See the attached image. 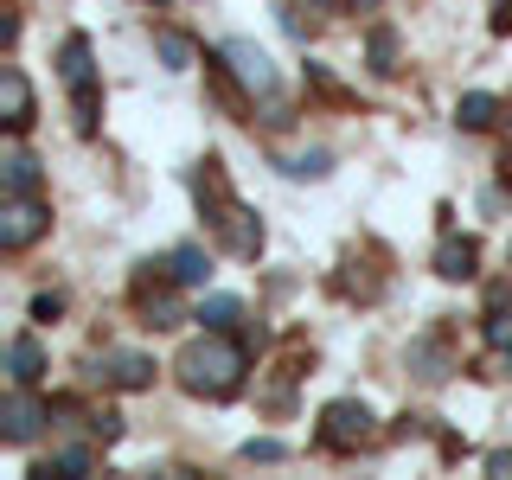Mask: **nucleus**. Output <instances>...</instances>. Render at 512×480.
Masks as SVG:
<instances>
[{"label": "nucleus", "instance_id": "7ed1b4c3", "mask_svg": "<svg viewBox=\"0 0 512 480\" xmlns=\"http://www.w3.org/2000/svg\"><path fill=\"white\" fill-rule=\"evenodd\" d=\"M45 231H52V212L39 205V192H7V199H0V250L7 256L32 250Z\"/></svg>", "mask_w": 512, "mask_h": 480}, {"label": "nucleus", "instance_id": "aec40b11", "mask_svg": "<svg viewBox=\"0 0 512 480\" xmlns=\"http://www.w3.org/2000/svg\"><path fill=\"white\" fill-rule=\"evenodd\" d=\"M410 372L429 378V384L448 378V352H442V340H416V346H410Z\"/></svg>", "mask_w": 512, "mask_h": 480}, {"label": "nucleus", "instance_id": "5701e85b", "mask_svg": "<svg viewBox=\"0 0 512 480\" xmlns=\"http://www.w3.org/2000/svg\"><path fill=\"white\" fill-rule=\"evenodd\" d=\"M487 346L493 352H512V314L506 308H487Z\"/></svg>", "mask_w": 512, "mask_h": 480}, {"label": "nucleus", "instance_id": "f03ea898", "mask_svg": "<svg viewBox=\"0 0 512 480\" xmlns=\"http://www.w3.org/2000/svg\"><path fill=\"white\" fill-rule=\"evenodd\" d=\"M58 77H64V90H71L77 135H96V122H103V84H96V52H90L84 32H71V39L58 45Z\"/></svg>", "mask_w": 512, "mask_h": 480}, {"label": "nucleus", "instance_id": "39448f33", "mask_svg": "<svg viewBox=\"0 0 512 480\" xmlns=\"http://www.w3.org/2000/svg\"><path fill=\"white\" fill-rule=\"evenodd\" d=\"M218 64L237 77L250 96H276V64H269V52L256 39H224L218 45Z\"/></svg>", "mask_w": 512, "mask_h": 480}, {"label": "nucleus", "instance_id": "b1692460", "mask_svg": "<svg viewBox=\"0 0 512 480\" xmlns=\"http://www.w3.org/2000/svg\"><path fill=\"white\" fill-rule=\"evenodd\" d=\"M90 436H96V442H116V436H122V416H116V410H96V416H90Z\"/></svg>", "mask_w": 512, "mask_h": 480}, {"label": "nucleus", "instance_id": "4be33fe9", "mask_svg": "<svg viewBox=\"0 0 512 480\" xmlns=\"http://www.w3.org/2000/svg\"><path fill=\"white\" fill-rule=\"evenodd\" d=\"M96 468V455H90V448H58V455H52V468H45V474H71V480H84Z\"/></svg>", "mask_w": 512, "mask_h": 480}, {"label": "nucleus", "instance_id": "ddd939ff", "mask_svg": "<svg viewBox=\"0 0 512 480\" xmlns=\"http://www.w3.org/2000/svg\"><path fill=\"white\" fill-rule=\"evenodd\" d=\"M7 378L13 384H39L45 378V346L32 340V333H20V340L7 346Z\"/></svg>", "mask_w": 512, "mask_h": 480}, {"label": "nucleus", "instance_id": "6e6552de", "mask_svg": "<svg viewBox=\"0 0 512 480\" xmlns=\"http://www.w3.org/2000/svg\"><path fill=\"white\" fill-rule=\"evenodd\" d=\"M32 116H39V103H32V84L20 64H7L0 71V122H7V135H26Z\"/></svg>", "mask_w": 512, "mask_h": 480}, {"label": "nucleus", "instance_id": "423d86ee", "mask_svg": "<svg viewBox=\"0 0 512 480\" xmlns=\"http://www.w3.org/2000/svg\"><path fill=\"white\" fill-rule=\"evenodd\" d=\"M45 423H52V404H39V397H32V384H13V391L0 397V442L26 448Z\"/></svg>", "mask_w": 512, "mask_h": 480}, {"label": "nucleus", "instance_id": "c756f323", "mask_svg": "<svg viewBox=\"0 0 512 480\" xmlns=\"http://www.w3.org/2000/svg\"><path fill=\"white\" fill-rule=\"evenodd\" d=\"M506 186H512V154H506Z\"/></svg>", "mask_w": 512, "mask_h": 480}, {"label": "nucleus", "instance_id": "cd10ccee", "mask_svg": "<svg viewBox=\"0 0 512 480\" xmlns=\"http://www.w3.org/2000/svg\"><path fill=\"white\" fill-rule=\"evenodd\" d=\"M487 468L500 474V480H512V455H506V448H500V455H487Z\"/></svg>", "mask_w": 512, "mask_h": 480}, {"label": "nucleus", "instance_id": "9b49d317", "mask_svg": "<svg viewBox=\"0 0 512 480\" xmlns=\"http://www.w3.org/2000/svg\"><path fill=\"white\" fill-rule=\"evenodd\" d=\"M103 378L116 384V391H148V384H154V359H148V352H109Z\"/></svg>", "mask_w": 512, "mask_h": 480}, {"label": "nucleus", "instance_id": "4468645a", "mask_svg": "<svg viewBox=\"0 0 512 480\" xmlns=\"http://www.w3.org/2000/svg\"><path fill=\"white\" fill-rule=\"evenodd\" d=\"M192 320H199L205 333H231L237 320H244V301H237V295H205L199 308H192Z\"/></svg>", "mask_w": 512, "mask_h": 480}, {"label": "nucleus", "instance_id": "393cba45", "mask_svg": "<svg viewBox=\"0 0 512 480\" xmlns=\"http://www.w3.org/2000/svg\"><path fill=\"white\" fill-rule=\"evenodd\" d=\"M244 461H282V442L276 436H250L244 442Z\"/></svg>", "mask_w": 512, "mask_h": 480}, {"label": "nucleus", "instance_id": "6ab92c4d", "mask_svg": "<svg viewBox=\"0 0 512 480\" xmlns=\"http://www.w3.org/2000/svg\"><path fill=\"white\" fill-rule=\"evenodd\" d=\"M154 45H160V64H167V71H186V64L199 58V45H192L186 32H173V26H160V32H154Z\"/></svg>", "mask_w": 512, "mask_h": 480}, {"label": "nucleus", "instance_id": "412c9836", "mask_svg": "<svg viewBox=\"0 0 512 480\" xmlns=\"http://www.w3.org/2000/svg\"><path fill=\"white\" fill-rule=\"evenodd\" d=\"M327 167H333L327 148H308V154H288V160H282L288 180H327Z\"/></svg>", "mask_w": 512, "mask_h": 480}, {"label": "nucleus", "instance_id": "0eeeda50", "mask_svg": "<svg viewBox=\"0 0 512 480\" xmlns=\"http://www.w3.org/2000/svg\"><path fill=\"white\" fill-rule=\"evenodd\" d=\"M212 231H218V244L231 250V256H244V263H256V256H263V218H256L244 199L224 205V212L212 218Z\"/></svg>", "mask_w": 512, "mask_h": 480}, {"label": "nucleus", "instance_id": "20e7f679", "mask_svg": "<svg viewBox=\"0 0 512 480\" xmlns=\"http://www.w3.org/2000/svg\"><path fill=\"white\" fill-rule=\"evenodd\" d=\"M314 442L333 448V455H352L359 442H372V410H365L359 397H333V404L320 410V423H314Z\"/></svg>", "mask_w": 512, "mask_h": 480}, {"label": "nucleus", "instance_id": "a878e982", "mask_svg": "<svg viewBox=\"0 0 512 480\" xmlns=\"http://www.w3.org/2000/svg\"><path fill=\"white\" fill-rule=\"evenodd\" d=\"M64 314V295L52 288V295H32V320H58Z\"/></svg>", "mask_w": 512, "mask_h": 480}, {"label": "nucleus", "instance_id": "1a4fd4ad", "mask_svg": "<svg viewBox=\"0 0 512 480\" xmlns=\"http://www.w3.org/2000/svg\"><path fill=\"white\" fill-rule=\"evenodd\" d=\"M192 199H199V212H205V224H212L224 205L237 199L231 192V180H224V160H199V173H192Z\"/></svg>", "mask_w": 512, "mask_h": 480}, {"label": "nucleus", "instance_id": "f3484780", "mask_svg": "<svg viewBox=\"0 0 512 480\" xmlns=\"http://www.w3.org/2000/svg\"><path fill=\"white\" fill-rule=\"evenodd\" d=\"M167 263H173V282H180V288H205V282H212V256H205L199 244H180Z\"/></svg>", "mask_w": 512, "mask_h": 480}, {"label": "nucleus", "instance_id": "2eb2a0df", "mask_svg": "<svg viewBox=\"0 0 512 480\" xmlns=\"http://www.w3.org/2000/svg\"><path fill=\"white\" fill-rule=\"evenodd\" d=\"M500 116H506V103H500V96H487V90H468V96L455 103V122H461V128H493Z\"/></svg>", "mask_w": 512, "mask_h": 480}, {"label": "nucleus", "instance_id": "bb28decb", "mask_svg": "<svg viewBox=\"0 0 512 480\" xmlns=\"http://www.w3.org/2000/svg\"><path fill=\"white\" fill-rule=\"evenodd\" d=\"M493 32H512V0H493Z\"/></svg>", "mask_w": 512, "mask_h": 480}, {"label": "nucleus", "instance_id": "a211bd4d", "mask_svg": "<svg viewBox=\"0 0 512 480\" xmlns=\"http://www.w3.org/2000/svg\"><path fill=\"white\" fill-rule=\"evenodd\" d=\"M365 64H372L378 77H397V32L391 26H372V39H365Z\"/></svg>", "mask_w": 512, "mask_h": 480}, {"label": "nucleus", "instance_id": "dca6fc26", "mask_svg": "<svg viewBox=\"0 0 512 480\" xmlns=\"http://www.w3.org/2000/svg\"><path fill=\"white\" fill-rule=\"evenodd\" d=\"M0 186L7 192H39V160H32L26 148H7L0 154Z\"/></svg>", "mask_w": 512, "mask_h": 480}, {"label": "nucleus", "instance_id": "f8f14e48", "mask_svg": "<svg viewBox=\"0 0 512 480\" xmlns=\"http://www.w3.org/2000/svg\"><path fill=\"white\" fill-rule=\"evenodd\" d=\"M173 288H180V282H160V288H148V295H141V327L167 333V327H180V320H186V301L173 295Z\"/></svg>", "mask_w": 512, "mask_h": 480}, {"label": "nucleus", "instance_id": "9d476101", "mask_svg": "<svg viewBox=\"0 0 512 480\" xmlns=\"http://www.w3.org/2000/svg\"><path fill=\"white\" fill-rule=\"evenodd\" d=\"M474 269H480V244H474V237H455V231H448L442 244H436V276H442V282H468Z\"/></svg>", "mask_w": 512, "mask_h": 480}, {"label": "nucleus", "instance_id": "c85d7f7f", "mask_svg": "<svg viewBox=\"0 0 512 480\" xmlns=\"http://www.w3.org/2000/svg\"><path fill=\"white\" fill-rule=\"evenodd\" d=\"M500 122H506V135H512V109H506V116H500Z\"/></svg>", "mask_w": 512, "mask_h": 480}, {"label": "nucleus", "instance_id": "f257e3e1", "mask_svg": "<svg viewBox=\"0 0 512 480\" xmlns=\"http://www.w3.org/2000/svg\"><path fill=\"white\" fill-rule=\"evenodd\" d=\"M180 384L192 397H212V404H224V397L244 391V372H250V340L244 333H205V340H192L180 352Z\"/></svg>", "mask_w": 512, "mask_h": 480}]
</instances>
